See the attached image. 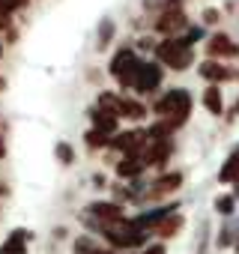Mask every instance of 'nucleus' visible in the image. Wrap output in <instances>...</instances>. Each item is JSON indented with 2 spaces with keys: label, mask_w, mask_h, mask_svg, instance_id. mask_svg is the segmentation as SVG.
Returning a JSON list of instances; mask_svg holds the SVG:
<instances>
[{
  "label": "nucleus",
  "mask_w": 239,
  "mask_h": 254,
  "mask_svg": "<svg viewBox=\"0 0 239 254\" xmlns=\"http://www.w3.org/2000/svg\"><path fill=\"white\" fill-rule=\"evenodd\" d=\"M156 114L165 117V120H174V123H177V129H179V126L188 120V114H191V93L182 90V87L168 90V93L156 102Z\"/></svg>",
  "instance_id": "obj_1"
},
{
  "label": "nucleus",
  "mask_w": 239,
  "mask_h": 254,
  "mask_svg": "<svg viewBox=\"0 0 239 254\" xmlns=\"http://www.w3.org/2000/svg\"><path fill=\"white\" fill-rule=\"evenodd\" d=\"M156 57H159V63L171 66L174 72H185V69L191 66V60H194V51H191V45H188L185 39L168 36L165 42L156 45Z\"/></svg>",
  "instance_id": "obj_2"
},
{
  "label": "nucleus",
  "mask_w": 239,
  "mask_h": 254,
  "mask_svg": "<svg viewBox=\"0 0 239 254\" xmlns=\"http://www.w3.org/2000/svg\"><path fill=\"white\" fill-rule=\"evenodd\" d=\"M141 60L135 57L132 48H120L111 60V75L120 81V87H135V75H138Z\"/></svg>",
  "instance_id": "obj_3"
},
{
  "label": "nucleus",
  "mask_w": 239,
  "mask_h": 254,
  "mask_svg": "<svg viewBox=\"0 0 239 254\" xmlns=\"http://www.w3.org/2000/svg\"><path fill=\"white\" fill-rule=\"evenodd\" d=\"M185 27H188V18H185V12H182L179 6L165 9V12L156 18V30H159L162 36H177V33L185 30Z\"/></svg>",
  "instance_id": "obj_4"
},
{
  "label": "nucleus",
  "mask_w": 239,
  "mask_h": 254,
  "mask_svg": "<svg viewBox=\"0 0 239 254\" xmlns=\"http://www.w3.org/2000/svg\"><path fill=\"white\" fill-rule=\"evenodd\" d=\"M159 84H162V66H159V63H144V60H141L138 75H135V87H132V90H138V93H153Z\"/></svg>",
  "instance_id": "obj_5"
},
{
  "label": "nucleus",
  "mask_w": 239,
  "mask_h": 254,
  "mask_svg": "<svg viewBox=\"0 0 239 254\" xmlns=\"http://www.w3.org/2000/svg\"><path fill=\"white\" fill-rule=\"evenodd\" d=\"M206 54L212 57V60H224V57H239V45L230 39V36H224V33H215L209 42H206Z\"/></svg>",
  "instance_id": "obj_6"
},
{
  "label": "nucleus",
  "mask_w": 239,
  "mask_h": 254,
  "mask_svg": "<svg viewBox=\"0 0 239 254\" xmlns=\"http://www.w3.org/2000/svg\"><path fill=\"white\" fill-rule=\"evenodd\" d=\"M87 209H90V215H96V218H99V221H105V224H117V221H123V206H120V203L99 200V203H90Z\"/></svg>",
  "instance_id": "obj_7"
},
{
  "label": "nucleus",
  "mask_w": 239,
  "mask_h": 254,
  "mask_svg": "<svg viewBox=\"0 0 239 254\" xmlns=\"http://www.w3.org/2000/svg\"><path fill=\"white\" fill-rule=\"evenodd\" d=\"M90 120H93V126L96 129H102V132H108V135H114L117 132V123H120V114H114V111H108V108H93L90 111Z\"/></svg>",
  "instance_id": "obj_8"
},
{
  "label": "nucleus",
  "mask_w": 239,
  "mask_h": 254,
  "mask_svg": "<svg viewBox=\"0 0 239 254\" xmlns=\"http://www.w3.org/2000/svg\"><path fill=\"white\" fill-rule=\"evenodd\" d=\"M171 153H174V144H171V138H165V141H150V147H147V165H156V168H162V165L171 159Z\"/></svg>",
  "instance_id": "obj_9"
},
{
  "label": "nucleus",
  "mask_w": 239,
  "mask_h": 254,
  "mask_svg": "<svg viewBox=\"0 0 239 254\" xmlns=\"http://www.w3.org/2000/svg\"><path fill=\"white\" fill-rule=\"evenodd\" d=\"M147 168V156H123V162H117V174L123 180H135L141 177Z\"/></svg>",
  "instance_id": "obj_10"
},
{
  "label": "nucleus",
  "mask_w": 239,
  "mask_h": 254,
  "mask_svg": "<svg viewBox=\"0 0 239 254\" xmlns=\"http://www.w3.org/2000/svg\"><path fill=\"white\" fill-rule=\"evenodd\" d=\"M200 75L206 78V81H212V84H221V81H230L233 78V72L227 69V66H221L218 60H206V63H200Z\"/></svg>",
  "instance_id": "obj_11"
},
{
  "label": "nucleus",
  "mask_w": 239,
  "mask_h": 254,
  "mask_svg": "<svg viewBox=\"0 0 239 254\" xmlns=\"http://www.w3.org/2000/svg\"><path fill=\"white\" fill-rule=\"evenodd\" d=\"M27 242H30V233L27 230H12L9 239L0 245V254H24L27 251Z\"/></svg>",
  "instance_id": "obj_12"
},
{
  "label": "nucleus",
  "mask_w": 239,
  "mask_h": 254,
  "mask_svg": "<svg viewBox=\"0 0 239 254\" xmlns=\"http://www.w3.org/2000/svg\"><path fill=\"white\" fill-rule=\"evenodd\" d=\"M182 183V174H165L156 180V189H150V197H159V194H168V191H177Z\"/></svg>",
  "instance_id": "obj_13"
},
{
  "label": "nucleus",
  "mask_w": 239,
  "mask_h": 254,
  "mask_svg": "<svg viewBox=\"0 0 239 254\" xmlns=\"http://www.w3.org/2000/svg\"><path fill=\"white\" fill-rule=\"evenodd\" d=\"M203 108H206L209 114L221 117V111H224V102H221V90H218V84L206 87V93H203Z\"/></svg>",
  "instance_id": "obj_14"
},
{
  "label": "nucleus",
  "mask_w": 239,
  "mask_h": 254,
  "mask_svg": "<svg viewBox=\"0 0 239 254\" xmlns=\"http://www.w3.org/2000/svg\"><path fill=\"white\" fill-rule=\"evenodd\" d=\"M120 117H129V120H144L147 108L135 99H120Z\"/></svg>",
  "instance_id": "obj_15"
},
{
  "label": "nucleus",
  "mask_w": 239,
  "mask_h": 254,
  "mask_svg": "<svg viewBox=\"0 0 239 254\" xmlns=\"http://www.w3.org/2000/svg\"><path fill=\"white\" fill-rule=\"evenodd\" d=\"M179 227H182V215H177V212H171L156 230H159V236H165V239H171V236H177L179 233Z\"/></svg>",
  "instance_id": "obj_16"
},
{
  "label": "nucleus",
  "mask_w": 239,
  "mask_h": 254,
  "mask_svg": "<svg viewBox=\"0 0 239 254\" xmlns=\"http://www.w3.org/2000/svg\"><path fill=\"white\" fill-rule=\"evenodd\" d=\"M84 138H87V147H90V150H102V147H111V135H108V132H102V129H96V126H93V129H90Z\"/></svg>",
  "instance_id": "obj_17"
},
{
  "label": "nucleus",
  "mask_w": 239,
  "mask_h": 254,
  "mask_svg": "<svg viewBox=\"0 0 239 254\" xmlns=\"http://www.w3.org/2000/svg\"><path fill=\"white\" fill-rule=\"evenodd\" d=\"M218 180H221V183H239V156H230V159H227V165L221 168Z\"/></svg>",
  "instance_id": "obj_18"
},
{
  "label": "nucleus",
  "mask_w": 239,
  "mask_h": 254,
  "mask_svg": "<svg viewBox=\"0 0 239 254\" xmlns=\"http://www.w3.org/2000/svg\"><path fill=\"white\" fill-rule=\"evenodd\" d=\"M54 153H57V162H63V165H72V162H75V150H72V144H66V141H60Z\"/></svg>",
  "instance_id": "obj_19"
},
{
  "label": "nucleus",
  "mask_w": 239,
  "mask_h": 254,
  "mask_svg": "<svg viewBox=\"0 0 239 254\" xmlns=\"http://www.w3.org/2000/svg\"><path fill=\"white\" fill-rule=\"evenodd\" d=\"M111 39H114V21H108V18H105V21H102V27H99V48H105Z\"/></svg>",
  "instance_id": "obj_20"
},
{
  "label": "nucleus",
  "mask_w": 239,
  "mask_h": 254,
  "mask_svg": "<svg viewBox=\"0 0 239 254\" xmlns=\"http://www.w3.org/2000/svg\"><path fill=\"white\" fill-rule=\"evenodd\" d=\"M99 105L108 108V111H114V114H120V96H114V93H102L99 96Z\"/></svg>",
  "instance_id": "obj_21"
},
{
  "label": "nucleus",
  "mask_w": 239,
  "mask_h": 254,
  "mask_svg": "<svg viewBox=\"0 0 239 254\" xmlns=\"http://www.w3.org/2000/svg\"><path fill=\"white\" fill-rule=\"evenodd\" d=\"M233 203H236L233 194H221V197L215 200V209H218L221 215H230V212H233Z\"/></svg>",
  "instance_id": "obj_22"
},
{
  "label": "nucleus",
  "mask_w": 239,
  "mask_h": 254,
  "mask_svg": "<svg viewBox=\"0 0 239 254\" xmlns=\"http://www.w3.org/2000/svg\"><path fill=\"white\" fill-rule=\"evenodd\" d=\"M24 3H27V0H0V9H3V12H15Z\"/></svg>",
  "instance_id": "obj_23"
},
{
  "label": "nucleus",
  "mask_w": 239,
  "mask_h": 254,
  "mask_svg": "<svg viewBox=\"0 0 239 254\" xmlns=\"http://www.w3.org/2000/svg\"><path fill=\"white\" fill-rule=\"evenodd\" d=\"M75 251H78V254H93L96 248H93L90 239H78V242H75Z\"/></svg>",
  "instance_id": "obj_24"
},
{
  "label": "nucleus",
  "mask_w": 239,
  "mask_h": 254,
  "mask_svg": "<svg viewBox=\"0 0 239 254\" xmlns=\"http://www.w3.org/2000/svg\"><path fill=\"white\" fill-rule=\"evenodd\" d=\"M200 36H203V30H200V27H191V30H188V33H185V36H182V39H185V42H188V45H194V42H197V39H200Z\"/></svg>",
  "instance_id": "obj_25"
},
{
  "label": "nucleus",
  "mask_w": 239,
  "mask_h": 254,
  "mask_svg": "<svg viewBox=\"0 0 239 254\" xmlns=\"http://www.w3.org/2000/svg\"><path fill=\"white\" fill-rule=\"evenodd\" d=\"M203 21H206V24H215V21H218V12H215V9H206V12H203Z\"/></svg>",
  "instance_id": "obj_26"
},
{
  "label": "nucleus",
  "mask_w": 239,
  "mask_h": 254,
  "mask_svg": "<svg viewBox=\"0 0 239 254\" xmlns=\"http://www.w3.org/2000/svg\"><path fill=\"white\" fill-rule=\"evenodd\" d=\"M144 254H165V248H162V245H150Z\"/></svg>",
  "instance_id": "obj_27"
},
{
  "label": "nucleus",
  "mask_w": 239,
  "mask_h": 254,
  "mask_svg": "<svg viewBox=\"0 0 239 254\" xmlns=\"http://www.w3.org/2000/svg\"><path fill=\"white\" fill-rule=\"evenodd\" d=\"M6 156V147H3V141H0V159H3Z\"/></svg>",
  "instance_id": "obj_28"
},
{
  "label": "nucleus",
  "mask_w": 239,
  "mask_h": 254,
  "mask_svg": "<svg viewBox=\"0 0 239 254\" xmlns=\"http://www.w3.org/2000/svg\"><path fill=\"white\" fill-rule=\"evenodd\" d=\"M93 254H114V251H102V248H96V251H93Z\"/></svg>",
  "instance_id": "obj_29"
},
{
  "label": "nucleus",
  "mask_w": 239,
  "mask_h": 254,
  "mask_svg": "<svg viewBox=\"0 0 239 254\" xmlns=\"http://www.w3.org/2000/svg\"><path fill=\"white\" fill-rule=\"evenodd\" d=\"M236 114H239V105H236Z\"/></svg>",
  "instance_id": "obj_30"
}]
</instances>
